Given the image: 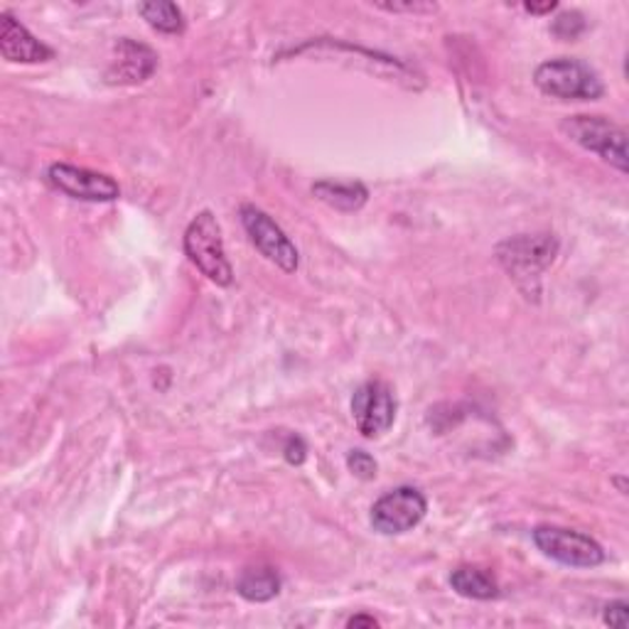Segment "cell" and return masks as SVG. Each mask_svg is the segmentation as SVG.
Listing matches in <instances>:
<instances>
[{"instance_id":"cell-5","label":"cell","mask_w":629,"mask_h":629,"mask_svg":"<svg viewBox=\"0 0 629 629\" xmlns=\"http://www.w3.org/2000/svg\"><path fill=\"white\" fill-rule=\"evenodd\" d=\"M534 544L544 556L568 568H595L605 564V548L592 536L566 529V526H536Z\"/></svg>"},{"instance_id":"cell-8","label":"cell","mask_w":629,"mask_h":629,"mask_svg":"<svg viewBox=\"0 0 629 629\" xmlns=\"http://www.w3.org/2000/svg\"><path fill=\"white\" fill-rule=\"evenodd\" d=\"M239 216H242V224L246 229L251 244H254L263 256H266L271 263H276V266L285 273L297 271V266H301V254H297V248L288 239V234L273 222L271 214L258 210L256 204H242Z\"/></svg>"},{"instance_id":"cell-2","label":"cell","mask_w":629,"mask_h":629,"mask_svg":"<svg viewBox=\"0 0 629 629\" xmlns=\"http://www.w3.org/2000/svg\"><path fill=\"white\" fill-rule=\"evenodd\" d=\"M534 84L541 94L560 101H598L605 94L600 74L588 62L558 57L536 67Z\"/></svg>"},{"instance_id":"cell-12","label":"cell","mask_w":629,"mask_h":629,"mask_svg":"<svg viewBox=\"0 0 629 629\" xmlns=\"http://www.w3.org/2000/svg\"><path fill=\"white\" fill-rule=\"evenodd\" d=\"M313 194L319 200L335 207L339 212H357L369 200V190L362 182H335V180H319L313 185Z\"/></svg>"},{"instance_id":"cell-18","label":"cell","mask_w":629,"mask_h":629,"mask_svg":"<svg viewBox=\"0 0 629 629\" xmlns=\"http://www.w3.org/2000/svg\"><path fill=\"white\" fill-rule=\"evenodd\" d=\"M627 610L629 605L625 600H615L610 605H605L602 612V622L608 627H617V629H627Z\"/></svg>"},{"instance_id":"cell-22","label":"cell","mask_w":629,"mask_h":629,"mask_svg":"<svg viewBox=\"0 0 629 629\" xmlns=\"http://www.w3.org/2000/svg\"><path fill=\"white\" fill-rule=\"evenodd\" d=\"M558 3H544V6H534V3H526L524 10L526 13H531V16H544V13H551V10H556Z\"/></svg>"},{"instance_id":"cell-15","label":"cell","mask_w":629,"mask_h":629,"mask_svg":"<svg viewBox=\"0 0 629 629\" xmlns=\"http://www.w3.org/2000/svg\"><path fill=\"white\" fill-rule=\"evenodd\" d=\"M139 13L148 22V26H151L153 30H158V32H163V35H182V32H185V26H187L180 6L163 3V0H153V3H141Z\"/></svg>"},{"instance_id":"cell-19","label":"cell","mask_w":629,"mask_h":629,"mask_svg":"<svg viewBox=\"0 0 629 629\" xmlns=\"http://www.w3.org/2000/svg\"><path fill=\"white\" fill-rule=\"evenodd\" d=\"M283 457L288 465H303L307 457V445L301 436H291L283 445Z\"/></svg>"},{"instance_id":"cell-10","label":"cell","mask_w":629,"mask_h":629,"mask_svg":"<svg viewBox=\"0 0 629 629\" xmlns=\"http://www.w3.org/2000/svg\"><path fill=\"white\" fill-rule=\"evenodd\" d=\"M158 70V54L143 42L123 38L116 44V57L106 70L109 84H141Z\"/></svg>"},{"instance_id":"cell-6","label":"cell","mask_w":629,"mask_h":629,"mask_svg":"<svg viewBox=\"0 0 629 629\" xmlns=\"http://www.w3.org/2000/svg\"><path fill=\"white\" fill-rule=\"evenodd\" d=\"M428 501L423 491L416 487H396L388 489L384 497L374 501L372 507V526L374 531L384 536H398L414 531L416 526L426 519Z\"/></svg>"},{"instance_id":"cell-9","label":"cell","mask_w":629,"mask_h":629,"mask_svg":"<svg viewBox=\"0 0 629 629\" xmlns=\"http://www.w3.org/2000/svg\"><path fill=\"white\" fill-rule=\"evenodd\" d=\"M48 182L72 200L82 202H116L121 197L119 182L89 168L54 163L48 168Z\"/></svg>"},{"instance_id":"cell-1","label":"cell","mask_w":629,"mask_h":629,"mask_svg":"<svg viewBox=\"0 0 629 629\" xmlns=\"http://www.w3.org/2000/svg\"><path fill=\"white\" fill-rule=\"evenodd\" d=\"M558 254V239L554 234H521L507 239L497 246V258L517 281L526 297L539 295L541 273L551 266Z\"/></svg>"},{"instance_id":"cell-17","label":"cell","mask_w":629,"mask_h":629,"mask_svg":"<svg viewBox=\"0 0 629 629\" xmlns=\"http://www.w3.org/2000/svg\"><path fill=\"white\" fill-rule=\"evenodd\" d=\"M347 467L354 477L364 479V483H369V479H374L376 473H379V465H376V460L367 450H349Z\"/></svg>"},{"instance_id":"cell-7","label":"cell","mask_w":629,"mask_h":629,"mask_svg":"<svg viewBox=\"0 0 629 629\" xmlns=\"http://www.w3.org/2000/svg\"><path fill=\"white\" fill-rule=\"evenodd\" d=\"M396 394L394 388L382 379L364 382L352 396V418L354 426L364 438H382L392 430L396 420Z\"/></svg>"},{"instance_id":"cell-21","label":"cell","mask_w":629,"mask_h":629,"mask_svg":"<svg viewBox=\"0 0 629 629\" xmlns=\"http://www.w3.org/2000/svg\"><path fill=\"white\" fill-rule=\"evenodd\" d=\"M347 627H379V622H376L369 615H354L347 622Z\"/></svg>"},{"instance_id":"cell-14","label":"cell","mask_w":629,"mask_h":629,"mask_svg":"<svg viewBox=\"0 0 629 629\" xmlns=\"http://www.w3.org/2000/svg\"><path fill=\"white\" fill-rule=\"evenodd\" d=\"M450 586L457 595L470 600H497L499 598V586L487 570L475 568V566H460L453 570Z\"/></svg>"},{"instance_id":"cell-4","label":"cell","mask_w":629,"mask_h":629,"mask_svg":"<svg viewBox=\"0 0 629 629\" xmlns=\"http://www.w3.org/2000/svg\"><path fill=\"white\" fill-rule=\"evenodd\" d=\"M560 133L576 145L600 155L605 163H610L612 168L620 170L622 175H627V131L622 125H617L605 116H586V113H578V116H566L560 121Z\"/></svg>"},{"instance_id":"cell-20","label":"cell","mask_w":629,"mask_h":629,"mask_svg":"<svg viewBox=\"0 0 629 629\" xmlns=\"http://www.w3.org/2000/svg\"><path fill=\"white\" fill-rule=\"evenodd\" d=\"M382 10L388 13H436L438 6L430 3H379Z\"/></svg>"},{"instance_id":"cell-3","label":"cell","mask_w":629,"mask_h":629,"mask_svg":"<svg viewBox=\"0 0 629 629\" xmlns=\"http://www.w3.org/2000/svg\"><path fill=\"white\" fill-rule=\"evenodd\" d=\"M182 246H185L187 258L202 271V276H207L212 283L222 285V288L234 283V268L226 258L222 226L210 210L200 212L187 224Z\"/></svg>"},{"instance_id":"cell-11","label":"cell","mask_w":629,"mask_h":629,"mask_svg":"<svg viewBox=\"0 0 629 629\" xmlns=\"http://www.w3.org/2000/svg\"><path fill=\"white\" fill-rule=\"evenodd\" d=\"M0 52L8 62L18 64H38V62H50L54 57V50L48 44L40 42L32 32L16 20L10 13L0 16Z\"/></svg>"},{"instance_id":"cell-16","label":"cell","mask_w":629,"mask_h":629,"mask_svg":"<svg viewBox=\"0 0 629 629\" xmlns=\"http://www.w3.org/2000/svg\"><path fill=\"white\" fill-rule=\"evenodd\" d=\"M554 35L560 40H576L586 30V20L578 13V10H568V13H560L554 20Z\"/></svg>"},{"instance_id":"cell-13","label":"cell","mask_w":629,"mask_h":629,"mask_svg":"<svg viewBox=\"0 0 629 629\" xmlns=\"http://www.w3.org/2000/svg\"><path fill=\"white\" fill-rule=\"evenodd\" d=\"M281 586L283 582H281L276 568L251 566L242 570V576H239L236 592L248 602H268L273 598H278Z\"/></svg>"}]
</instances>
